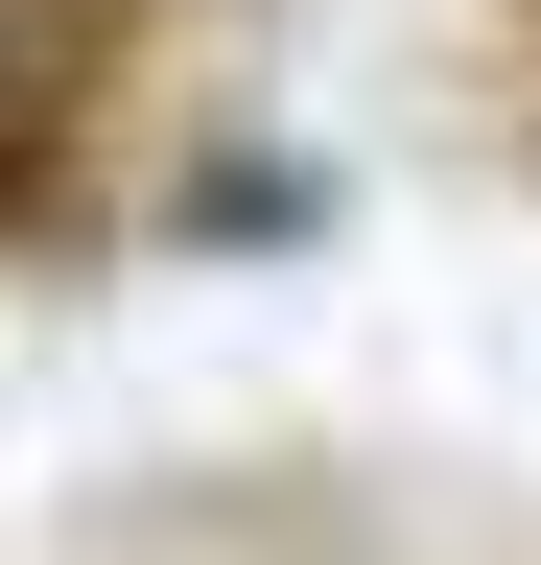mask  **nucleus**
<instances>
[{"instance_id":"obj_1","label":"nucleus","mask_w":541,"mask_h":565,"mask_svg":"<svg viewBox=\"0 0 541 565\" xmlns=\"http://www.w3.org/2000/svg\"><path fill=\"white\" fill-rule=\"evenodd\" d=\"M118 24H165V0H0V236H72V141H95Z\"/></svg>"}]
</instances>
